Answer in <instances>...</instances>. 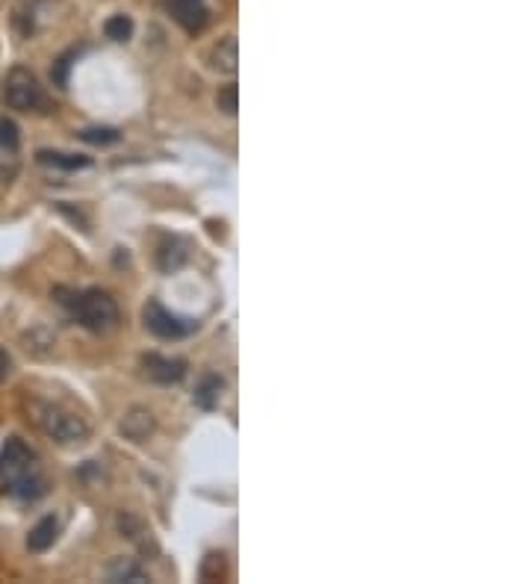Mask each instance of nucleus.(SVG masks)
Returning <instances> with one entry per match:
<instances>
[{
  "instance_id": "nucleus-1",
  "label": "nucleus",
  "mask_w": 531,
  "mask_h": 584,
  "mask_svg": "<svg viewBox=\"0 0 531 584\" xmlns=\"http://www.w3.org/2000/svg\"><path fill=\"white\" fill-rule=\"evenodd\" d=\"M0 482L12 499L33 502L45 493V478L36 466V451L21 437H9L0 449Z\"/></svg>"
},
{
  "instance_id": "nucleus-2",
  "label": "nucleus",
  "mask_w": 531,
  "mask_h": 584,
  "mask_svg": "<svg viewBox=\"0 0 531 584\" xmlns=\"http://www.w3.org/2000/svg\"><path fill=\"white\" fill-rule=\"evenodd\" d=\"M62 292L69 298H62L60 292H53L56 301L69 307L83 328H89V331H94V334H103V331H112V328L118 325V307H116V301H112L110 292H103V289H86V292L62 289Z\"/></svg>"
},
{
  "instance_id": "nucleus-3",
  "label": "nucleus",
  "mask_w": 531,
  "mask_h": 584,
  "mask_svg": "<svg viewBox=\"0 0 531 584\" xmlns=\"http://www.w3.org/2000/svg\"><path fill=\"white\" fill-rule=\"evenodd\" d=\"M36 426L56 442H83L89 437V428L78 413H69L56 404H36Z\"/></svg>"
},
{
  "instance_id": "nucleus-4",
  "label": "nucleus",
  "mask_w": 531,
  "mask_h": 584,
  "mask_svg": "<svg viewBox=\"0 0 531 584\" xmlns=\"http://www.w3.org/2000/svg\"><path fill=\"white\" fill-rule=\"evenodd\" d=\"M4 98H6L9 107L18 110V112H30V110H45L47 107V98H45V92L39 86V80H36V74L21 69V65L6 74Z\"/></svg>"
},
{
  "instance_id": "nucleus-5",
  "label": "nucleus",
  "mask_w": 531,
  "mask_h": 584,
  "mask_svg": "<svg viewBox=\"0 0 531 584\" xmlns=\"http://www.w3.org/2000/svg\"><path fill=\"white\" fill-rule=\"evenodd\" d=\"M142 319H145V328L151 334L163 337V340H180V337H186L192 331V322H186V319H180L175 313H168V310L159 304L157 298H151L145 310H142Z\"/></svg>"
},
{
  "instance_id": "nucleus-6",
  "label": "nucleus",
  "mask_w": 531,
  "mask_h": 584,
  "mask_svg": "<svg viewBox=\"0 0 531 584\" xmlns=\"http://www.w3.org/2000/svg\"><path fill=\"white\" fill-rule=\"evenodd\" d=\"M168 9H172L175 21L184 27L186 33H201L207 27V18H210V12H207V6L201 4V0H166Z\"/></svg>"
},
{
  "instance_id": "nucleus-7",
  "label": "nucleus",
  "mask_w": 531,
  "mask_h": 584,
  "mask_svg": "<svg viewBox=\"0 0 531 584\" xmlns=\"http://www.w3.org/2000/svg\"><path fill=\"white\" fill-rule=\"evenodd\" d=\"M145 375L157 384H177L186 375V363L177 361V357H163V354H148L145 361Z\"/></svg>"
},
{
  "instance_id": "nucleus-8",
  "label": "nucleus",
  "mask_w": 531,
  "mask_h": 584,
  "mask_svg": "<svg viewBox=\"0 0 531 584\" xmlns=\"http://www.w3.org/2000/svg\"><path fill=\"white\" fill-rule=\"evenodd\" d=\"M18 166V125L0 118V172L12 174Z\"/></svg>"
},
{
  "instance_id": "nucleus-9",
  "label": "nucleus",
  "mask_w": 531,
  "mask_h": 584,
  "mask_svg": "<svg viewBox=\"0 0 531 584\" xmlns=\"http://www.w3.org/2000/svg\"><path fill=\"white\" fill-rule=\"evenodd\" d=\"M222 390H225V378H222V375L207 372L204 378L198 381V387H195V404H198V408H204V410L219 408Z\"/></svg>"
},
{
  "instance_id": "nucleus-10",
  "label": "nucleus",
  "mask_w": 531,
  "mask_h": 584,
  "mask_svg": "<svg viewBox=\"0 0 531 584\" xmlns=\"http://www.w3.org/2000/svg\"><path fill=\"white\" fill-rule=\"evenodd\" d=\"M213 69L222 74H236V69H240V45H236V36H225L213 48Z\"/></svg>"
},
{
  "instance_id": "nucleus-11",
  "label": "nucleus",
  "mask_w": 531,
  "mask_h": 584,
  "mask_svg": "<svg viewBox=\"0 0 531 584\" xmlns=\"http://www.w3.org/2000/svg\"><path fill=\"white\" fill-rule=\"evenodd\" d=\"M56 531H60V523L53 520V516H45L30 529L27 534V549L30 552H47L56 540Z\"/></svg>"
},
{
  "instance_id": "nucleus-12",
  "label": "nucleus",
  "mask_w": 531,
  "mask_h": 584,
  "mask_svg": "<svg viewBox=\"0 0 531 584\" xmlns=\"http://www.w3.org/2000/svg\"><path fill=\"white\" fill-rule=\"evenodd\" d=\"M151 431H154V417H151L148 410L142 408H133L125 419H121V434H125L127 440H145Z\"/></svg>"
},
{
  "instance_id": "nucleus-13",
  "label": "nucleus",
  "mask_w": 531,
  "mask_h": 584,
  "mask_svg": "<svg viewBox=\"0 0 531 584\" xmlns=\"http://www.w3.org/2000/svg\"><path fill=\"white\" fill-rule=\"evenodd\" d=\"M39 163L42 166H53L62 168V172H78V168H89L92 159L83 154H62V150H39Z\"/></svg>"
},
{
  "instance_id": "nucleus-14",
  "label": "nucleus",
  "mask_w": 531,
  "mask_h": 584,
  "mask_svg": "<svg viewBox=\"0 0 531 584\" xmlns=\"http://www.w3.org/2000/svg\"><path fill=\"white\" fill-rule=\"evenodd\" d=\"M157 263H159V269H163V272L180 269L186 263L184 245H180L177 239H163V245H159V251H157Z\"/></svg>"
},
{
  "instance_id": "nucleus-15",
  "label": "nucleus",
  "mask_w": 531,
  "mask_h": 584,
  "mask_svg": "<svg viewBox=\"0 0 531 584\" xmlns=\"http://www.w3.org/2000/svg\"><path fill=\"white\" fill-rule=\"evenodd\" d=\"M103 33H107V39L112 42H127L133 36V21L127 15H112L107 18V24H103Z\"/></svg>"
},
{
  "instance_id": "nucleus-16",
  "label": "nucleus",
  "mask_w": 531,
  "mask_h": 584,
  "mask_svg": "<svg viewBox=\"0 0 531 584\" xmlns=\"http://www.w3.org/2000/svg\"><path fill=\"white\" fill-rule=\"evenodd\" d=\"M74 56H78V51H69V53H62L60 60L53 62V69H51V80H53V86H60V89L69 86V74H71Z\"/></svg>"
},
{
  "instance_id": "nucleus-17",
  "label": "nucleus",
  "mask_w": 531,
  "mask_h": 584,
  "mask_svg": "<svg viewBox=\"0 0 531 584\" xmlns=\"http://www.w3.org/2000/svg\"><path fill=\"white\" fill-rule=\"evenodd\" d=\"M110 579L112 581H145V576H142V570L136 567V564H130L125 558L110 564Z\"/></svg>"
},
{
  "instance_id": "nucleus-18",
  "label": "nucleus",
  "mask_w": 531,
  "mask_h": 584,
  "mask_svg": "<svg viewBox=\"0 0 531 584\" xmlns=\"http://www.w3.org/2000/svg\"><path fill=\"white\" fill-rule=\"evenodd\" d=\"M216 107L227 116H233L236 110H240V86L236 83H227V86L219 89V95H216Z\"/></svg>"
},
{
  "instance_id": "nucleus-19",
  "label": "nucleus",
  "mask_w": 531,
  "mask_h": 584,
  "mask_svg": "<svg viewBox=\"0 0 531 584\" xmlns=\"http://www.w3.org/2000/svg\"><path fill=\"white\" fill-rule=\"evenodd\" d=\"M80 139H83V142H89V145H112V142H118V130H112V127H89V130H83Z\"/></svg>"
},
{
  "instance_id": "nucleus-20",
  "label": "nucleus",
  "mask_w": 531,
  "mask_h": 584,
  "mask_svg": "<svg viewBox=\"0 0 531 584\" xmlns=\"http://www.w3.org/2000/svg\"><path fill=\"white\" fill-rule=\"evenodd\" d=\"M118 529H121V534H127L133 543H139L142 549H148V546H151L148 540H142V534H145V529H142V525H139L136 520H133L130 514H121V516H118ZM151 549H154V546H151Z\"/></svg>"
},
{
  "instance_id": "nucleus-21",
  "label": "nucleus",
  "mask_w": 531,
  "mask_h": 584,
  "mask_svg": "<svg viewBox=\"0 0 531 584\" xmlns=\"http://www.w3.org/2000/svg\"><path fill=\"white\" fill-rule=\"evenodd\" d=\"M201 579H207V581L225 579V555H219V552L207 555L204 564H201Z\"/></svg>"
},
{
  "instance_id": "nucleus-22",
  "label": "nucleus",
  "mask_w": 531,
  "mask_h": 584,
  "mask_svg": "<svg viewBox=\"0 0 531 584\" xmlns=\"http://www.w3.org/2000/svg\"><path fill=\"white\" fill-rule=\"evenodd\" d=\"M9 369H12V357L6 354V348H0V381L6 378Z\"/></svg>"
}]
</instances>
